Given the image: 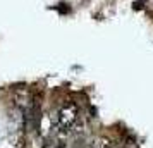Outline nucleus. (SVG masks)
Segmentation results:
<instances>
[{"instance_id": "obj_3", "label": "nucleus", "mask_w": 153, "mask_h": 148, "mask_svg": "<svg viewBox=\"0 0 153 148\" xmlns=\"http://www.w3.org/2000/svg\"><path fill=\"white\" fill-rule=\"evenodd\" d=\"M112 148H117V147H112ZM122 148H127V147H122Z\"/></svg>"}, {"instance_id": "obj_2", "label": "nucleus", "mask_w": 153, "mask_h": 148, "mask_svg": "<svg viewBox=\"0 0 153 148\" xmlns=\"http://www.w3.org/2000/svg\"><path fill=\"white\" fill-rule=\"evenodd\" d=\"M33 102H35V98H33V95L29 93L28 88H17V90H14L12 105L22 109L24 112H28L29 109H31V105H33Z\"/></svg>"}, {"instance_id": "obj_1", "label": "nucleus", "mask_w": 153, "mask_h": 148, "mask_svg": "<svg viewBox=\"0 0 153 148\" xmlns=\"http://www.w3.org/2000/svg\"><path fill=\"white\" fill-rule=\"evenodd\" d=\"M77 119H79V109L76 103L74 102L64 103L55 115V131L60 136H67L69 133H72L74 126L77 124Z\"/></svg>"}]
</instances>
